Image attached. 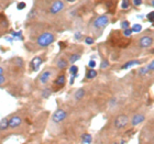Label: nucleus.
Instances as JSON below:
<instances>
[{"label": "nucleus", "instance_id": "1", "mask_svg": "<svg viewBox=\"0 0 154 144\" xmlns=\"http://www.w3.org/2000/svg\"><path fill=\"white\" fill-rule=\"evenodd\" d=\"M29 120L24 118L21 113L17 112L9 115V135L10 134H23L24 130H29L26 125Z\"/></svg>", "mask_w": 154, "mask_h": 144}, {"label": "nucleus", "instance_id": "2", "mask_svg": "<svg viewBox=\"0 0 154 144\" xmlns=\"http://www.w3.org/2000/svg\"><path fill=\"white\" fill-rule=\"evenodd\" d=\"M129 123H130V117L127 113H119L113 118L112 123L109 127V129L113 134L123 133L130 129Z\"/></svg>", "mask_w": 154, "mask_h": 144}, {"label": "nucleus", "instance_id": "3", "mask_svg": "<svg viewBox=\"0 0 154 144\" xmlns=\"http://www.w3.org/2000/svg\"><path fill=\"white\" fill-rule=\"evenodd\" d=\"M113 135L115 134L110 131L109 128H107V127L106 128H103L98 132L97 136H95L91 144H111L113 140H115Z\"/></svg>", "mask_w": 154, "mask_h": 144}, {"label": "nucleus", "instance_id": "4", "mask_svg": "<svg viewBox=\"0 0 154 144\" xmlns=\"http://www.w3.org/2000/svg\"><path fill=\"white\" fill-rule=\"evenodd\" d=\"M154 129L153 124H145L140 131L139 135V144H153Z\"/></svg>", "mask_w": 154, "mask_h": 144}, {"label": "nucleus", "instance_id": "5", "mask_svg": "<svg viewBox=\"0 0 154 144\" xmlns=\"http://www.w3.org/2000/svg\"><path fill=\"white\" fill-rule=\"evenodd\" d=\"M55 41V35L52 32H43L36 38L35 43L38 45V47L40 48H45L50 46L52 43H54Z\"/></svg>", "mask_w": 154, "mask_h": 144}, {"label": "nucleus", "instance_id": "6", "mask_svg": "<svg viewBox=\"0 0 154 144\" xmlns=\"http://www.w3.org/2000/svg\"><path fill=\"white\" fill-rule=\"evenodd\" d=\"M146 121V115L143 112H137L133 115L130 117V123H129V127L130 129H135L142 125L144 122Z\"/></svg>", "mask_w": 154, "mask_h": 144}, {"label": "nucleus", "instance_id": "7", "mask_svg": "<svg viewBox=\"0 0 154 144\" xmlns=\"http://www.w3.org/2000/svg\"><path fill=\"white\" fill-rule=\"evenodd\" d=\"M110 20L109 17L106 16V14H103V16L97 17L96 19L94 20L93 22V28L94 30H97V31H100V30H103L108 24H109Z\"/></svg>", "mask_w": 154, "mask_h": 144}, {"label": "nucleus", "instance_id": "8", "mask_svg": "<svg viewBox=\"0 0 154 144\" xmlns=\"http://www.w3.org/2000/svg\"><path fill=\"white\" fill-rule=\"evenodd\" d=\"M53 75H54V69H52V68H46V69H44L38 77V84L42 85V86L48 85V84L50 83V80L52 79Z\"/></svg>", "mask_w": 154, "mask_h": 144}, {"label": "nucleus", "instance_id": "9", "mask_svg": "<svg viewBox=\"0 0 154 144\" xmlns=\"http://www.w3.org/2000/svg\"><path fill=\"white\" fill-rule=\"evenodd\" d=\"M7 135H9V115L0 120V139L7 138Z\"/></svg>", "mask_w": 154, "mask_h": 144}, {"label": "nucleus", "instance_id": "10", "mask_svg": "<svg viewBox=\"0 0 154 144\" xmlns=\"http://www.w3.org/2000/svg\"><path fill=\"white\" fill-rule=\"evenodd\" d=\"M153 45V38L151 35H143L139 38V46L141 48H150Z\"/></svg>", "mask_w": 154, "mask_h": 144}, {"label": "nucleus", "instance_id": "11", "mask_svg": "<svg viewBox=\"0 0 154 144\" xmlns=\"http://www.w3.org/2000/svg\"><path fill=\"white\" fill-rule=\"evenodd\" d=\"M64 9V2L62 0H55L54 2L51 5V8H50V13L51 14H57Z\"/></svg>", "mask_w": 154, "mask_h": 144}, {"label": "nucleus", "instance_id": "12", "mask_svg": "<svg viewBox=\"0 0 154 144\" xmlns=\"http://www.w3.org/2000/svg\"><path fill=\"white\" fill-rule=\"evenodd\" d=\"M44 63V60L42 58V56H35L32 58V61L30 63V67L32 72H38L41 67V65Z\"/></svg>", "mask_w": 154, "mask_h": 144}, {"label": "nucleus", "instance_id": "13", "mask_svg": "<svg viewBox=\"0 0 154 144\" xmlns=\"http://www.w3.org/2000/svg\"><path fill=\"white\" fill-rule=\"evenodd\" d=\"M65 84H66V76L64 74L57 75L56 78L54 79V81H53V85H54V87H56V90L63 88L65 86Z\"/></svg>", "mask_w": 154, "mask_h": 144}, {"label": "nucleus", "instance_id": "14", "mask_svg": "<svg viewBox=\"0 0 154 144\" xmlns=\"http://www.w3.org/2000/svg\"><path fill=\"white\" fill-rule=\"evenodd\" d=\"M55 66L60 71H64V69L68 68V61L65 57H63V56H60L56 60V62H55Z\"/></svg>", "mask_w": 154, "mask_h": 144}, {"label": "nucleus", "instance_id": "15", "mask_svg": "<svg viewBox=\"0 0 154 144\" xmlns=\"http://www.w3.org/2000/svg\"><path fill=\"white\" fill-rule=\"evenodd\" d=\"M80 139V143L82 144H91L93 143L94 136L88 132H83L82 134L79 135Z\"/></svg>", "mask_w": 154, "mask_h": 144}, {"label": "nucleus", "instance_id": "16", "mask_svg": "<svg viewBox=\"0 0 154 144\" xmlns=\"http://www.w3.org/2000/svg\"><path fill=\"white\" fill-rule=\"evenodd\" d=\"M142 62L139 61V60H131V61L127 62L125 64H123L121 66V69H128V68H131L133 66H139V65H141Z\"/></svg>", "mask_w": 154, "mask_h": 144}, {"label": "nucleus", "instance_id": "17", "mask_svg": "<svg viewBox=\"0 0 154 144\" xmlns=\"http://www.w3.org/2000/svg\"><path fill=\"white\" fill-rule=\"evenodd\" d=\"M85 93H86V90L84 89V88H79V89H77L74 93V99L76 100V101H80V100L85 97Z\"/></svg>", "mask_w": 154, "mask_h": 144}, {"label": "nucleus", "instance_id": "18", "mask_svg": "<svg viewBox=\"0 0 154 144\" xmlns=\"http://www.w3.org/2000/svg\"><path fill=\"white\" fill-rule=\"evenodd\" d=\"M138 74H139V76L145 77V76H149L150 74H152V72L150 71V68H149L148 65H146V66H141V67L139 68Z\"/></svg>", "mask_w": 154, "mask_h": 144}, {"label": "nucleus", "instance_id": "19", "mask_svg": "<svg viewBox=\"0 0 154 144\" xmlns=\"http://www.w3.org/2000/svg\"><path fill=\"white\" fill-rule=\"evenodd\" d=\"M80 57H82V54H80V53H73V54H71L68 56L67 61H68V63H71V64L74 65L77 61H79Z\"/></svg>", "mask_w": 154, "mask_h": 144}, {"label": "nucleus", "instance_id": "20", "mask_svg": "<svg viewBox=\"0 0 154 144\" xmlns=\"http://www.w3.org/2000/svg\"><path fill=\"white\" fill-rule=\"evenodd\" d=\"M52 93H53V89H52V88H50V87H45L44 89L42 90L41 96L43 99H48V97H51Z\"/></svg>", "mask_w": 154, "mask_h": 144}, {"label": "nucleus", "instance_id": "21", "mask_svg": "<svg viewBox=\"0 0 154 144\" xmlns=\"http://www.w3.org/2000/svg\"><path fill=\"white\" fill-rule=\"evenodd\" d=\"M68 73L71 74V77L76 78L78 76V67H77L76 65H72V66L68 67Z\"/></svg>", "mask_w": 154, "mask_h": 144}, {"label": "nucleus", "instance_id": "22", "mask_svg": "<svg viewBox=\"0 0 154 144\" xmlns=\"http://www.w3.org/2000/svg\"><path fill=\"white\" fill-rule=\"evenodd\" d=\"M86 79H94V78H96L97 77V72L96 69H88L86 72Z\"/></svg>", "mask_w": 154, "mask_h": 144}, {"label": "nucleus", "instance_id": "23", "mask_svg": "<svg viewBox=\"0 0 154 144\" xmlns=\"http://www.w3.org/2000/svg\"><path fill=\"white\" fill-rule=\"evenodd\" d=\"M109 66H110L109 61H108L107 58H103V61H101V63H100V68H101V69H107Z\"/></svg>", "mask_w": 154, "mask_h": 144}, {"label": "nucleus", "instance_id": "24", "mask_svg": "<svg viewBox=\"0 0 154 144\" xmlns=\"http://www.w3.org/2000/svg\"><path fill=\"white\" fill-rule=\"evenodd\" d=\"M132 32H135V33H140L142 31V26L141 24H133V26L131 28Z\"/></svg>", "mask_w": 154, "mask_h": 144}, {"label": "nucleus", "instance_id": "25", "mask_svg": "<svg viewBox=\"0 0 154 144\" xmlns=\"http://www.w3.org/2000/svg\"><path fill=\"white\" fill-rule=\"evenodd\" d=\"M111 144H127V140L125 138H118L115 139Z\"/></svg>", "mask_w": 154, "mask_h": 144}, {"label": "nucleus", "instance_id": "26", "mask_svg": "<svg viewBox=\"0 0 154 144\" xmlns=\"http://www.w3.org/2000/svg\"><path fill=\"white\" fill-rule=\"evenodd\" d=\"M132 30L131 28H128V29H125L122 31V34H123V36H125V38H130V36L132 35Z\"/></svg>", "mask_w": 154, "mask_h": 144}, {"label": "nucleus", "instance_id": "27", "mask_svg": "<svg viewBox=\"0 0 154 144\" xmlns=\"http://www.w3.org/2000/svg\"><path fill=\"white\" fill-rule=\"evenodd\" d=\"M84 42H85L87 45H93L94 43H95V38H91V36H86V38L84 40Z\"/></svg>", "mask_w": 154, "mask_h": 144}, {"label": "nucleus", "instance_id": "28", "mask_svg": "<svg viewBox=\"0 0 154 144\" xmlns=\"http://www.w3.org/2000/svg\"><path fill=\"white\" fill-rule=\"evenodd\" d=\"M120 26H121L122 30L128 29V28H130V22H129V21H127V20H125V21H122V22L120 23Z\"/></svg>", "mask_w": 154, "mask_h": 144}, {"label": "nucleus", "instance_id": "29", "mask_svg": "<svg viewBox=\"0 0 154 144\" xmlns=\"http://www.w3.org/2000/svg\"><path fill=\"white\" fill-rule=\"evenodd\" d=\"M129 7H130V0H122L121 2L122 9H128Z\"/></svg>", "mask_w": 154, "mask_h": 144}, {"label": "nucleus", "instance_id": "30", "mask_svg": "<svg viewBox=\"0 0 154 144\" xmlns=\"http://www.w3.org/2000/svg\"><path fill=\"white\" fill-rule=\"evenodd\" d=\"M48 144H72V143H69V142L66 141V140H55V141H53L52 143L50 142Z\"/></svg>", "mask_w": 154, "mask_h": 144}, {"label": "nucleus", "instance_id": "31", "mask_svg": "<svg viewBox=\"0 0 154 144\" xmlns=\"http://www.w3.org/2000/svg\"><path fill=\"white\" fill-rule=\"evenodd\" d=\"M24 144H42V143L38 138H34V139L30 140L29 142H26V143H24Z\"/></svg>", "mask_w": 154, "mask_h": 144}, {"label": "nucleus", "instance_id": "32", "mask_svg": "<svg viewBox=\"0 0 154 144\" xmlns=\"http://www.w3.org/2000/svg\"><path fill=\"white\" fill-rule=\"evenodd\" d=\"M6 83H7V78H6V76H5V74H3V75H0V87H2Z\"/></svg>", "mask_w": 154, "mask_h": 144}, {"label": "nucleus", "instance_id": "33", "mask_svg": "<svg viewBox=\"0 0 154 144\" xmlns=\"http://www.w3.org/2000/svg\"><path fill=\"white\" fill-rule=\"evenodd\" d=\"M88 67L90 69H95V67H96V62L94 61V60H90L89 63H88Z\"/></svg>", "mask_w": 154, "mask_h": 144}, {"label": "nucleus", "instance_id": "34", "mask_svg": "<svg viewBox=\"0 0 154 144\" xmlns=\"http://www.w3.org/2000/svg\"><path fill=\"white\" fill-rule=\"evenodd\" d=\"M146 18H148V20L150 21V22H153L154 21V12L152 11V12H150V13H148V16H146Z\"/></svg>", "mask_w": 154, "mask_h": 144}, {"label": "nucleus", "instance_id": "35", "mask_svg": "<svg viewBox=\"0 0 154 144\" xmlns=\"http://www.w3.org/2000/svg\"><path fill=\"white\" fill-rule=\"evenodd\" d=\"M26 2H20L18 6H17V8H18V10H22V9H24L26 8Z\"/></svg>", "mask_w": 154, "mask_h": 144}, {"label": "nucleus", "instance_id": "36", "mask_svg": "<svg viewBox=\"0 0 154 144\" xmlns=\"http://www.w3.org/2000/svg\"><path fill=\"white\" fill-rule=\"evenodd\" d=\"M148 67L150 68V71L153 73V71H154V61H151L150 62V64L148 65Z\"/></svg>", "mask_w": 154, "mask_h": 144}, {"label": "nucleus", "instance_id": "37", "mask_svg": "<svg viewBox=\"0 0 154 144\" xmlns=\"http://www.w3.org/2000/svg\"><path fill=\"white\" fill-rule=\"evenodd\" d=\"M74 38H75V40H80V38H82V33H80V32H76L74 34Z\"/></svg>", "mask_w": 154, "mask_h": 144}, {"label": "nucleus", "instance_id": "38", "mask_svg": "<svg viewBox=\"0 0 154 144\" xmlns=\"http://www.w3.org/2000/svg\"><path fill=\"white\" fill-rule=\"evenodd\" d=\"M21 34H22V32L21 31H19V32H13L12 35L14 36V38H21Z\"/></svg>", "mask_w": 154, "mask_h": 144}, {"label": "nucleus", "instance_id": "39", "mask_svg": "<svg viewBox=\"0 0 154 144\" xmlns=\"http://www.w3.org/2000/svg\"><path fill=\"white\" fill-rule=\"evenodd\" d=\"M142 3V0H133V5L134 6H140Z\"/></svg>", "mask_w": 154, "mask_h": 144}, {"label": "nucleus", "instance_id": "40", "mask_svg": "<svg viewBox=\"0 0 154 144\" xmlns=\"http://www.w3.org/2000/svg\"><path fill=\"white\" fill-rule=\"evenodd\" d=\"M58 46H60V47H61L62 50H63V48L66 47V44H65L64 42H60V43H58Z\"/></svg>", "mask_w": 154, "mask_h": 144}, {"label": "nucleus", "instance_id": "41", "mask_svg": "<svg viewBox=\"0 0 154 144\" xmlns=\"http://www.w3.org/2000/svg\"><path fill=\"white\" fill-rule=\"evenodd\" d=\"M3 73H5V69H3V67L0 66V75H3Z\"/></svg>", "mask_w": 154, "mask_h": 144}, {"label": "nucleus", "instance_id": "42", "mask_svg": "<svg viewBox=\"0 0 154 144\" xmlns=\"http://www.w3.org/2000/svg\"><path fill=\"white\" fill-rule=\"evenodd\" d=\"M67 1H68V2H74L75 0H67Z\"/></svg>", "mask_w": 154, "mask_h": 144}]
</instances>
